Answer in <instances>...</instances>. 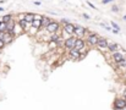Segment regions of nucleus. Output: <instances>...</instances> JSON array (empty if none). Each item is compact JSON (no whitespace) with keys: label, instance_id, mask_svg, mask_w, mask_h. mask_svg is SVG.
<instances>
[{"label":"nucleus","instance_id":"obj_1","mask_svg":"<svg viewBox=\"0 0 126 110\" xmlns=\"http://www.w3.org/2000/svg\"><path fill=\"white\" fill-rule=\"evenodd\" d=\"M87 33V29L82 26H75V29H74V34L77 37V38H81L82 39V37Z\"/></svg>","mask_w":126,"mask_h":110},{"label":"nucleus","instance_id":"obj_2","mask_svg":"<svg viewBox=\"0 0 126 110\" xmlns=\"http://www.w3.org/2000/svg\"><path fill=\"white\" fill-rule=\"evenodd\" d=\"M59 28H60V26H59V23H58V22H55V21H51V22L48 25V27H47L45 29H47L49 33H51V34H53V33H56Z\"/></svg>","mask_w":126,"mask_h":110},{"label":"nucleus","instance_id":"obj_3","mask_svg":"<svg viewBox=\"0 0 126 110\" xmlns=\"http://www.w3.org/2000/svg\"><path fill=\"white\" fill-rule=\"evenodd\" d=\"M125 106H126V100H125L124 98H118V99H115V102H114V108H115V109L124 110Z\"/></svg>","mask_w":126,"mask_h":110},{"label":"nucleus","instance_id":"obj_4","mask_svg":"<svg viewBox=\"0 0 126 110\" xmlns=\"http://www.w3.org/2000/svg\"><path fill=\"white\" fill-rule=\"evenodd\" d=\"M112 56H113V60L116 62V64H120L124 59H125V56H126V55H125V51L124 53H120V51H116V53H113V55H112Z\"/></svg>","mask_w":126,"mask_h":110},{"label":"nucleus","instance_id":"obj_5","mask_svg":"<svg viewBox=\"0 0 126 110\" xmlns=\"http://www.w3.org/2000/svg\"><path fill=\"white\" fill-rule=\"evenodd\" d=\"M75 42H76L75 37H69V38L64 42V47L66 49H74L75 48Z\"/></svg>","mask_w":126,"mask_h":110},{"label":"nucleus","instance_id":"obj_6","mask_svg":"<svg viewBox=\"0 0 126 110\" xmlns=\"http://www.w3.org/2000/svg\"><path fill=\"white\" fill-rule=\"evenodd\" d=\"M63 29L66 34H74V29H75V25L70 23V22H66L63 25Z\"/></svg>","mask_w":126,"mask_h":110},{"label":"nucleus","instance_id":"obj_7","mask_svg":"<svg viewBox=\"0 0 126 110\" xmlns=\"http://www.w3.org/2000/svg\"><path fill=\"white\" fill-rule=\"evenodd\" d=\"M98 39H99V37L97 34H94V33H89L88 37H87V41H88V43L91 45H97Z\"/></svg>","mask_w":126,"mask_h":110},{"label":"nucleus","instance_id":"obj_8","mask_svg":"<svg viewBox=\"0 0 126 110\" xmlns=\"http://www.w3.org/2000/svg\"><path fill=\"white\" fill-rule=\"evenodd\" d=\"M69 55H70V59L71 60H78L81 56V53H80V50H77V49H70V53H69Z\"/></svg>","mask_w":126,"mask_h":110},{"label":"nucleus","instance_id":"obj_9","mask_svg":"<svg viewBox=\"0 0 126 110\" xmlns=\"http://www.w3.org/2000/svg\"><path fill=\"white\" fill-rule=\"evenodd\" d=\"M108 44H109V43H108V41L105 38H99L98 42H97V47L99 49H102V50H105L108 48Z\"/></svg>","mask_w":126,"mask_h":110},{"label":"nucleus","instance_id":"obj_10","mask_svg":"<svg viewBox=\"0 0 126 110\" xmlns=\"http://www.w3.org/2000/svg\"><path fill=\"white\" fill-rule=\"evenodd\" d=\"M12 41H14V35L10 34V33H7V32H4V37H3L4 44H10Z\"/></svg>","mask_w":126,"mask_h":110},{"label":"nucleus","instance_id":"obj_11","mask_svg":"<svg viewBox=\"0 0 126 110\" xmlns=\"http://www.w3.org/2000/svg\"><path fill=\"white\" fill-rule=\"evenodd\" d=\"M19 26H20L23 31H28V29L31 28V23H28L26 20H21V21H19Z\"/></svg>","mask_w":126,"mask_h":110},{"label":"nucleus","instance_id":"obj_12","mask_svg":"<svg viewBox=\"0 0 126 110\" xmlns=\"http://www.w3.org/2000/svg\"><path fill=\"white\" fill-rule=\"evenodd\" d=\"M83 48H84V42H83V39H81V38H76V42H75V49L81 50V49H83Z\"/></svg>","mask_w":126,"mask_h":110},{"label":"nucleus","instance_id":"obj_13","mask_svg":"<svg viewBox=\"0 0 126 110\" xmlns=\"http://www.w3.org/2000/svg\"><path fill=\"white\" fill-rule=\"evenodd\" d=\"M108 50H110L112 53H116L119 50V45L116 43H110V44H108Z\"/></svg>","mask_w":126,"mask_h":110},{"label":"nucleus","instance_id":"obj_14","mask_svg":"<svg viewBox=\"0 0 126 110\" xmlns=\"http://www.w3.org/2000/svg\"><path fill=\"white\" fill-rule=\"evenodd\" d=\"M51 22V20L50 18H48V17H42V20H41V23H42V28H47L48 27V25Z\"/></svg>","mask_w":126,"mask_h":110},{"label":"nucleus","instance_id":"obj_15","mask_svg":"<svg viewBox=\"0 0 126 110\" xmlns=\"http://www.w3.org/2000/svg\"><path fill=\"white\" fill-rule=\"evenodd\" d=\"M25 20H26L28 23H31V22L34 20V14H26V15H25Z\"/></svg>","mask_w":126,"mask_h":110},{"label":"nucleus","instance_id":"obj_16","mask_svg":"<svg viewBox=\"0 0 126 110\" xmlns=\"http://www.w3.org/2000/svg\"><path fill=\"white\" fill-rule=\"evenodd\" d=\"M59 39H60V35L58 33H53L51 37H50V41H53V42H58L59 43Z\"/></svg>","mask_w":126,"mask_h":110},{"label":"nucleus","instance_id":"obj_17","mask_svg":"<svg viewBox=\"0 0 126 110\" xmlns=\"http://www.w3.org/2000/svg\"><path fill=\"white\" fill-rule=\"evenodd\" d=\"M12 20L11 18V15H5V16H3V20H1V22H4V23H7V22H10Z\"/></svg>","mask_w":126,"mask_h":110},{"label":"nucleus","instance_id":"obj_18","mask_svg":"<svg viewBox=\"0 0 126 110\" xmlns=\"http://www.w3.org/2000/svg\"><path fill=\"white\" fill-rule=\"evenodd\" d=\"M58 45H59V43H58V42H53V41H50V42H49V48H50V49H56V48H58Z\"/></svg>","mask_w":126,"mask_h":110},{"label":"nucleus","instance_id":"obj_19","mask_svg":"<svg viewBox=\"0 0 126 110\" xmlns=\"http://www.w3.org/2000/svg\"><path fill=\"white\" fill-rule=\"evenodd\" d=\"M0 32H1V33L6 32V25L4 22H1V21H0Z\"/></svg>","mask_w":126,"mask_h":110},{"label":"nucleus","instance_id":"obj_20","mask_svg":"<svg viewBox=\"0 0 126 110\" xmlns=\"http://www.w3.org/2000/svg\"><path fill=\"white\" fill-rule=\"evenodd\" d=\"M112 26H113V29H115V31H120V27H119V25L118 23H115V22H112Z\"/></svg>","mask_w":126,"mask_h":110},{"label":"nucleus","instance_id":"obj_21","mask_svg":"<svg viewBox=\"0 0 126 110\" xmlns=\"http://www.w3.org/2000/svg\"><path fill=\"white\" fill-rule=\"evenodd\" d=\"M87 4H88V5H89V6H91V7H92V9H94V10H97V7H96V6H94V5H93V4H92V3H91V1H87Z\"/></svg>","mask_w":126,"mask_h":110},{"label":"nucleus","instance_id":"obj_22","mask_svg":"<svg viewBox=\"0 0 126 110\" xmlns=\"http://www.w3.org/2000/svg\"><path fill=\"white\" fill-rule=\"evenodd\" d=\"M112 10H113L114 12H118V11H119V7H118V6H113V7H112Z\"/></svg>","mask_w":126,"mask_h":110},{"label":"nucleus","instance_id":"obj_23","mask_svg":"<svg viewBox=\"0 0 126 110\" xmlns=\"http://www.w3.org/2000/svg\"><path fill=\"white\" fill-rule=\"evenodd\" d=\"M25 15H26V14H20V15H19V16H20V21H21V20H25Z\"/></svg>","mask_w":126,"mask_h":110},{"label":"nucleus","instance_id":"obj_24","mask_svg":"<svg viewBox=\"0 0 126 110\" xmlns=\"http://www.w3.org/2000/svg\"><path fill=\"white\" fill-rule=\"evenodd\" d=\"M4 47H5V44H4V42H3V41H0V50H1V49H3Z\"/></svg>","mask_w":126,"mask_h":110},{"label":"nucleus","instance_id":"obj_25","mask_svg":"<svg viewBox=\"0 0 126 110\" xmlns=\"http://www.w3.org/2000/svg\"><path fill=\"white\" fill-rule=\"evenodd\" d=\"M113 0H102V3L103 4H108V3H112Z\"/></svg>","mask_w":126,"mask_h":110},{"label":"nucleus","instance_id":"obj_26","mask_svg":"<svg viewBox=\"0 0 126 110\" xmlns=\"http://www.w3.org/2000/svg\"><path fill=\"white\" fill-rule=\"evenodd\" d=\"M125 110H126V106H125Z\"/></svg>","mask_w":126,"mask_h":110}]
</instances>
